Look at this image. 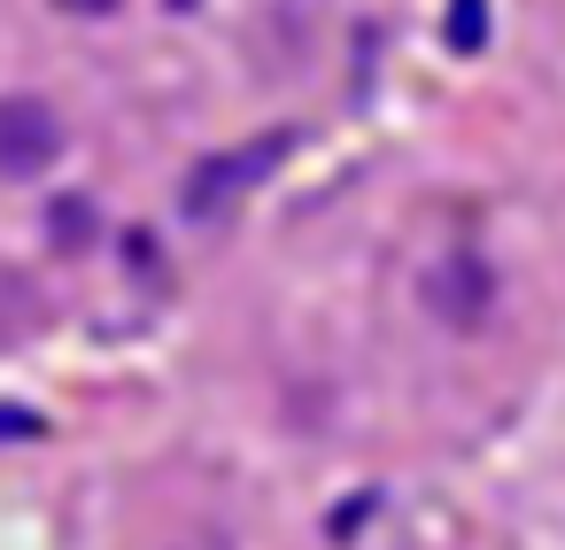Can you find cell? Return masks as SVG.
Listing matches in <instances>:
<instances>
[{
  "label": "cell",
  "mask_w": 565,
  "mask_h": 550,
  "mask_svg": "<svg viewBox=\"0 0 565 550\" xmlns=\"http://www.w3.org/2000/svg\"><path fill=\"white\" fill-rule=\"evenodd\" d=\"M63 156V117L40 102V94H9L0 102V171L9 179H32Z\"/></svg>",
  "instance_id": "obj_1"
},
{
  "label": "cell",
  "mask_w": 565,
  "mask_h": 550,
  "mask_svg": "<svg viewBox=\"0 0 565 550\" xmlns=\"http://www.w3.org/2000/svg\"><path fill=\"white\" fill-rule=\"evenodd\" d=\"M279 156H287V133H264V140H248V148H233V156L202 163V171H194V194H186V202H194V210H217V202H233L241 187H256V179H264V171H271Z\"/></svg>",
  "instance_id": "obj_2"
},
{
  "label": "cell",
  "mask_w": 565,
  "mask_h": 550,
  "mask_svg": "<svg viewBox=\"0 0 565 550\" xmlns=\"http://www.w3.org/2000/svg\"><path fill=\"white\" fill-rule=\"evenodd\" d=\"M426 303H434V318H449V326H480V310H488V272H480V256H449V264L434 272Z\"/></svg>",
  "instance_id": "obj_3"
},
{
  "label": "cell",
  "mask_w": 565,
  "mask_h": 550,
  "mask_svg": "<svg viewBox=\"0 0 565 550\" xmlns=\"http://www.w3.org/2000/svg\"><path fill=\"white\" fill-rule=\"evenodd\" d=\"M441 32H449V47H457V55H480V47H488V0H457Z\"/></svg>",
  "instance_id": "obj_4"
},
{
  "label": "cell",
  "mask_w": 565,
  "mask_h": 550,
  "mask_svg": "<svg viewBox=\"0 0 565 550\" xmlns=\"http://www.w3.org/2000/svg\"><path fill=\"white\" fill-rule=\"evenodd\" d=\"M63 9H78V17H109L117 0H63Z\"/></svg>",
  "instance_id": "obj_5"
}]
</instances>
